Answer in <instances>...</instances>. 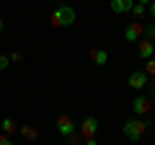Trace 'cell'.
Listing matches in <instances>:
<instances>
[{
  "label": "cell",
  "instance_id": "6da1fadb",
  "mask_svg": "<svg viewBox=\"0 0 155 145\" xmlns=\"http://www.w3.org/2000/svg\"><path fill=\"white\" fill-rule=\"evenodd\" d=\"M147 124L150 122H145V119H140V117H132V119H127V122L122 124V132H124V137H127L129 143H137V140L147 132Z\"/></svg>",
  "mask_w": 155,
  "mask_h": 145
},
{
  "label": "cell",
  "instance_id": "7a4b0ae2",
  "mask_svg": "<svg viewBox=\"0 0 155 145\" xmlns=\"http://www.w3.org/2000/svg\"><path fill=\"white\" fill-rule=\"evenodd\" d=\"M75 23V11H72L67 3H62V5H57V11L52 13V26L54 29H67Z\"/></svg>",
  "mask_w": 155,
  "mask_h": 145
},
{
  "label": "cell",
  "instance_id": "3957f363",
  "mask_svg": "<svg viewBox=\"0 0 155 145\" xmlns=\"http://www.w3.org/2000/svg\"><path fill=\"white\" fill-rule=\"evenodd\" d=\"M150 109H153V99H150V96H145V93H137V96H134V101H132L134 117H145Z\"/></svg>",
  "mask_w": 155,
  "mask_h": 145
},
{
  "label": "cell",
  "instance_id": "277c9868",
  "mask_svg": "<svg viewBox=\"0 0 155 145\" xmlns=\"http://www.w3.org/2000/svg\"><path fill=\"white\" fill-rule=\"evenodd\" d=\"M147 80H150V75L145 70H132L129 78H127V86L134 91H142V88H147Z\"/></svg>",
  "mask_w": 155,
  "mask_h": 145
},
{
  "label": "cell",
  "instance_id": "5b68a950",
  "mask_svg": "<svg viewBox=\"0 0 155 145\" xmlns=\"http://www.w3.org/2000/svg\"><path fill=\"white\" fill-rule=\"evenodd\" d=\"M145 34V26H140V21H129L124 29V39L127 42H140V36Z\"/></svg>",
  "mask_w": 155,
  "mask_h": 145
},
{
  "label": "cell",
  "instance_id": "8992f818",
  "mask_svg": "<svg viewBox=\"0 0 155 145\" xmlns=\"http://www.w3.org/2000/svg\"><path fill=\"white\" fill-rule=\"evenodd\" d=\"M80 135H83V137H96V135H98V119L85 117L83 124H80Z\"/></svg>",
  "mask_w": 155,
  "mask_h": 145
},
{
  "label": "cell",
  "instance_id": "52a82bcc",
  "mask_svg": "<svg viewBox=\"0 0 155 145\" xmlns=\"http://www.w3.org/2000/svg\"><path fill=\"white\" fill-rule=\"evenodd\" d=\"M57 132H60L62 137H67L70 132H75V122H72L67 114H60V117H57Z\"/></svg>",
  "mask_w": 155,
  "mask_h": 145
},
{
  "label": "cell",
  "instance_id": "ba28073f",
  "mask_svg": "<svg viewBox=\"0 0 155 145\" xmlns=\"http://www.w3.org/2000/svg\"><path fill=\"white\" fill-rule=\"evenodd\" d=\"M137 3V0H111V11L114 13H132V5Z\"/></svg>",
  "mask_w": 155,
  "mask_h": 145
},
{
  "label": "cell",
  "instance_id": "9c48e42d",
  "mask_svg": "<svg viewBox=\"0 0 155 145\" xmlns=\"http://www.w3.org/2000/svg\"><path fill=\"white\" fill-rule=\"evenodd\" d=\"M155 55V44L150 39H145V42H140V60H150V57Z\"/></svg>",
  "mask_w": 155,
  "mask_h": 145
},
{
  "label": "cell",
  "instance_id": "30bf717a",
  "mask_svg": "<svg viewBox=\"0 0 155 145\" xmlns=\"http://www.w3.org/2000/svg\"><path fill=\"white\" fill-rule=\"evenodd\" d=\"M91 60H93V62H96L98 67H104L106 62H109V52H106V49H101V47H98V49H93V52H91Z\"/></svg>",
  "mask_w": 155,
  "mask_h": 145
},
{
  "label": "cell",
  "instance_id": "8fae6325",
  "mask_svg": "<svg viewBox=\"0 0 155 145\" xmlns=\"http://www.w3.org/2000/svg\"><path fill=\"white\" fill-rule=\"evenodd\" d=\"M0 130H3L5 135H13V132H16V122H13L11 117H5L3 122H0Z\"/></svg>",
  "mask_w": 155,
  "mask_h": 145
},
{
  "label": "cell",
  "instance_id": "7c38bea8",
  "mask_svg": "<svg viewBox=\"0 0 155 145\" xmlns=\"http://www.w3.org/2000/svg\"><path fill=\"white\" fill-rule=\"evenodd\" d=\"M21 135H23L26 140H36V130L28 127V124H21Z\"/></svg>",
  "mask_w": 155,
  "mask_h": 145
},
{
  "label": "cell",
  "instance_id": "4fadbf2b",
  "mask_svg": "<svg viewBox=\"0 0 155 145\" xmlns=\"http://www.w3.org/2000/svg\"><path fill=\"white\" fill-rule=\"evenodd\" d=\"M67 143H70V145H83V135H80V132H70V135H67Z\"/></svg>",
  "mask_w": 155,
  "mask_h": 145
},
{
  "label": "cell",
  "instance_id": "5bb4252c",
  "mask_svg": "<svg viewBox=\"0 0 155 145\" xmlns=\"http://www.w3.org/2000/svg\"><path fill=\"white\" fill-rule=\"evenodd\" d=\"M145 72H147L150 78H155V57H150V60H145Z\"/></svg>",
  "mask_w": 155,
  "mask_h": 145
},
{
  "label": "cell",
  "instance_id": "9a60e30c",
  "mask_svg": "<svg viewBox=\"0 0 155 145\" xmlns=\"http://www.w3.org/2000/svg\"><path fill=\"white\" fill-rule=\"evenodd\" d=\"M132 13H134L137 18H142L145 13H147V5H142V3H134V5H132Z\"/></svg>",
  "mask_w": 155,
  "mask_h": 145
},
{
  "label": "cell",
  "instance_id": "2e32d148",
  "mask_svg": "<svg viewBox=\"0 0 155 145\" xmlns=\"http://www.w3.org/2000/svg\"><path fill=\"white\" fill-rule=\"evenodd\" d=\"M142 36H147L150 42L155 39V23H147V26H145V34H142Z\"/></svg>",
  "mask_w": 155,
  "mask_h": 145
},
{
  "label": "cell",
  "instance_id": "e0dca14e",
  "mask_svg": "<svg viewBox=\"0 0 155 145\" xmlns=\"http://www.w3.org/2000/svg\"><path fill=\"white\" fill-rule=\"evenodd\" d=\"M8 65H11V57H8V55H0V70H8Z\"/></svg>",
  "mask_w": 155,
  "mask_h": 145
},
{
  "label": "cell",
  "instance_id": "ac0fdd59",
  "mask_svg": "<svg viewBox=\"0 0 155 145\" xmlns=\"http://www.w3.org/2000/svg\"><path fill=\"white\" fill-rule=\"evenodd\" d=\"M0 145H13L11 135H5V132H0Z\"/></svg>",
  "mask_w": 155,
  "mask_h": 145
},
{
  "label": "cell",
  "instance_id": "d6986e66",
  "mask_svg": "<svg viewBox=\"0 0 155 145\" xmlns=\"http://www.w3.org/2000/svg\"><path fill=\"white\" fill-rule=\"evenodd\" d=\"M8 57H11V62H21L23 60V52H11Z\"/></svg>",
  "mask_w": 155,
  "mask_h": 145
},
{
  "label": "cell",
  "instance_id": "ffe728a7",
  "mask_svg": "<svg viewBox=\"0 0 155 145\" xmlns=\"http://www.w3.org/2000/svg\"><path fill=\"white\" fill-rule=\"evenodd\" d=\"M147 88H150V93H147V96L155 101V78H153V80H147Z\"/></svg>",
  "mask_w": 155,
  "mask_h": 145
},
{
  "label": "cell",
  "instance_id": "44dd1931",
  "mask_svg": "<svg viewBox=\"0 0 155 145\" xmlns=\"http://www.w3.org/2000/svg\"><path fill=\"white\" fill-rule=\"evenodd\" d=\"M83 145H98V140L96 137H83Z\"/></svg>",
  "mask_w": 155,
  "mask_h": 145
},
{
  "label": "cell",
  "instance_id": "7402d4cb",
  "mask_svg": "<svg viewBox=\"0 0 155 145\" xmlns=\"http://www.w3.org/2000/svg\"><path fill=\"white\" fill-rule=\"evenodd\" d=\"M147 13H150V18H155V0H153V3L147 5Z\"/></svg>",
  "mask_w": 155,
  "mask_h": 145
},
{
  "label": "cell",
  "instance_id": "603a6c76",
  "mask_svg": "<svg viewBox=\"0 0 155 145\" xmlns=\"http://www.w3.org/2000/svg\"><path fill=\"white\" fill-rule=\"evenodd\" d=\"M137 3H142V5H150V3H153V0H137Z\"/></svg>",
  "mask_w": 155,
  "mask_h": 145
},
{
  "label": "cell",
  "instance_id": "cb8c5ba5",
  "mask_svg": "<svg viewBox=\"0 0 155 145\" xmlns=\"http://www.w3.org/2000/svg\"><path fill=\"white\" fill-rule=\"evenodd\" d=\"M3 29H5V23H3V18H0V31H3Z\"/></svg>",
  "mask_w": 155,
  "mask_h": 145
},
{
  "label": "cell",
  "instance_id": "d4e9b609",
  "mask_svg": "<svg viewBox=\"0 0 155 145\" xmlns=\"http://www.w3.org/2000/svg\"><path fill=\"white\" fill-rule=\"evenodd\" d=\"M62 3H67V0H60V5H62Z\"/></svg>",
  "mask_w": 155,
  "mask_h": 145
},
{
  "label": "cell",
  "instance_id": "484cf974",
  "mask_svg": "<svg viewBox=\"0 0 155 145\" xmlns=\"http://www.w3.org/2000/svg\"><path fill=\"white\" fill-rule=\"evenodd\" d=\"M153 44H155V39H153Z\"/></svg>",
  "mask_w": 155,
  "mask_h": 145
}]
</instances>
